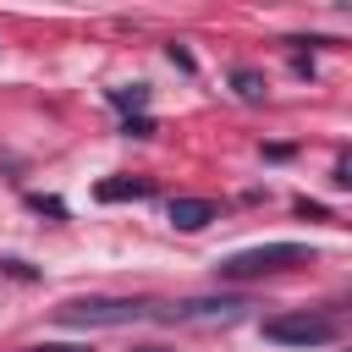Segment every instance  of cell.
<instances>
[{"instance_id": "6da1fadb", "label": "cell", "mask_w": 352, "mask_h": 352, "mask_svg": "<svg viewBox=\"0 0 352 352\" xmlns=\"http://www.w3.org/2000/svg\"><path fill=\"white\" fill-rule=\"evenodd\" d=\"M292 264H314V253L302 242H264V248H242L220 258V280H253V275H275Z\"/></svg>"}, {"instance_id": "7a4b0ae2", "label": "cell", "mask_w": 352, "mask_h": 352, "mask_svg": "<svg viewBox=\"0 0 352 352\" xmlns=\"http://www.w3.org/2000/svg\"><path fill=\"white\" fill-rule=\"evenodd\" d=\"M336 336H341V319L336 314H314V308L264 319V341H280V346H324Z\"/></svg>"}, {"instance_id": "3957f363", "label": "cell", "mask_w": 352, "mask_h": 352, "mask_svg": "<svg viewBox=\"0 0 352 352\" xmlns=\"http://www.w3.org/2000/svg\"><path fill=\"white\" fill-rule=\"evenodd\" d=\"M148 314H154V302H143V297H72V302H60L66 324H132Z\"/></svg>"}, {"instance_id": "277c9868", "label": "cell", "mask_w": 352, "mask_h": 352, "mask_svg": "<svg viewBox=\"0 0 352 352\" xmlns=\"http://www.w3.org/2000/svg\"><path fill=\"white\" fill-rule=\"evenodd\" d=\"M209 220H220L214 198H170V226L176 231H204Z\"/></svg>"}, {"instance_id": "5b68a950", "label": "cell", "mask_w": 352, "mask_h": 352, "mask_svg": "<svg viewBox=\"0 0 352 352\" xmlns=\"http://www.w3.org/2000/svg\"><path fill=\"white\" fill-rule=\"evenodd\" d=\"M248 302H236V297H192V302H176L170 308V319H236Z\"/></svg>"}, {"instance_id": "8992f818", "label": "cell", "mask_w": 352, "mask_h": 352, "mask_svg": "<svg viewBox=\"0 0 352 352\" xmlns=\"http://www.w3.org/2000/svg\"><path fill=\"white\" fill-rule=\"evenodd\" d=\"M154 187H148V176H110V182H99L94 187V198L99 204H126V198H148Z\"/></svg>"}, {"instance_id": "52a82bcc", "label": "cell", "mask_w": 352, "mask_h": 352, "mask_svg": "<svg viewBox=\"0 0 352 352\" xmlns=\"http://www.w3.org/2000/svg\"><path fill=\"white\" fill-rule=\"evenodd\" d=\"M231 82H236V94H242V99H264V77H258V72H248V66H242Z\"/></svg>"}, {"instance_id": "ba28073f", "label": "cell", "mask_w": 352, "mask_h": 352, "mask_svg": "<svg viewBox=\"0 0 352 352\" xmlns=\"http://www.w3.org/2000/svg\"><path fill=\"white\" fill-rule=\"evenodd\" d=\"M110 104H121V110L138 104V110H143V104H148V88H143V82H132V94H126V88H110Z\"/></svg>"}, {"instance_id": "9c48e42d", "label": "cell", "mask_w": 352, "mask_h": 352, "mask_svg": "<svg viewBox=\"0 0 352 352\" xmlns=\"http://www.w3.org/2000/svg\"><path fill=\"white\" fill-rule=\"evenodd\" d=\"M336 187H341V192H352V154H341V160H336Z\"/></svg>"}, {"instance_id": "30bf717a", "label": "cell", "mask_w": 352, "mask_h": 352, "mask_svg": "<svg viewBox=\"0 0 352 352\" xmlns=\"http://www.w3.org/2000/svg\"><path fill=\"white\" fill-rule=\"evenodd\" d=\"M121 132H126V138H148V132H154V121H148V116H138V121H126Z\"/></svg>"}, {"instance_id": "8fae6325", "label": "cell", "mask_w": 352, "mask_h": 352, "mask_svg": "<svg viewBox=\"0 0 352 352\" xmlns=\"http://www.w3.org/2000/svg\"><path fill=\"white\" fill-rule=\"evenodd\" d=\"M22 352H88V346H22Z\"/></svg>"}, {"instance_id": "7c38bea8", "label": "cell", "mask_w": 352, "mask_h": 352, "mask_svg": "<svg viewBox=\"0 0 352 352\" xmlns=\"http://www.w3.org/2000/svg\"><path fill=\"white\" fill-rule=\"evenodd\" d=\"M138 352H165V346H138Z\"/></svg>"}, {"instance_id": "4fadbf2b", "label": "cell", "mask_w": 352, "mask_h": 352, "mask_svg": "<svg viewBox=\"0 0 352 352\" xmlns=\"http://www.w3.org/2000/svg\"><path fill=\"white\" fill-rule=\"evenodd\" d=\"M346 302H352V286H346Z\"/></svg>"}]
</instances>
